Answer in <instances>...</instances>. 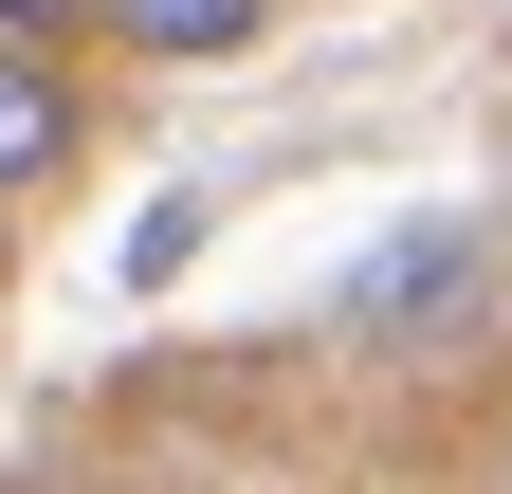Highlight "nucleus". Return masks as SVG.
Segmentation results:
<instances>
[{"label":"nucleus","instance_id":"f257e3e1","mask_svg":"<svg viewBox=\"0 0 512 494\" xmlns=\"http://www.w3.org/2000/svg\"><path fill=\"white\" fill-rule=\"evenodd\" d=\"M458 293H494V257H476V220H421V238H384V257L330 293V330L348 348H421L439 312H458Z\"/></svg>","mask_w":512,"mask_h":494},{"label":"nucleus","instance_id":"f03ea898","mask_svg":"<svg viewBox=\"0 0 512 494\" xmlns=\"http://www.w3.org/2000/svg\"><path fill=\"white\" fill-rule=\"evenodd\" d=\"M55 165H74V92H55V55L0 37V202H37Z\"/></svg>","mask_w":512,"mask_h":494},{"label":"nucleus","instance_id":"7ed1b4c3","mask_svg":"<svg viewBox=\"0 0 512 494\" xmlns=\"http://www.w3.org/2000/svg\"><path fill=\"white\" fill-rule=\"evenodd\" d=\"M256 19H275V0H92L110 55H256Z\"/></svg>","mask_w":512,"mask_h":494},{"label":"nucleus","instance_id":"20e7f679","mask_svg":"<svg viewBox=\"0 0 512 494\" xmlns=\"http://www.w3.org/2000/svg\"><path fill=\"white\" fill-rule=\"evenodd\" d=\"M0 37H19V55L37 37H92V0H0Z\"/></svg>","mask_w":512,"mask_h":494},{"label":"nucleus","instance_id":"39448f33","mask_svg":"<svg viewBox=\"0 0 512 494\" xmlns=\"http://www.w3.org/2000/svg\"><path fill=\"white\" fill-rule=\"evenodd\" d=\"M494 494H512V476H494Z\"/></svg>","mask_w":512,"mask_h":494}]
</instances>
